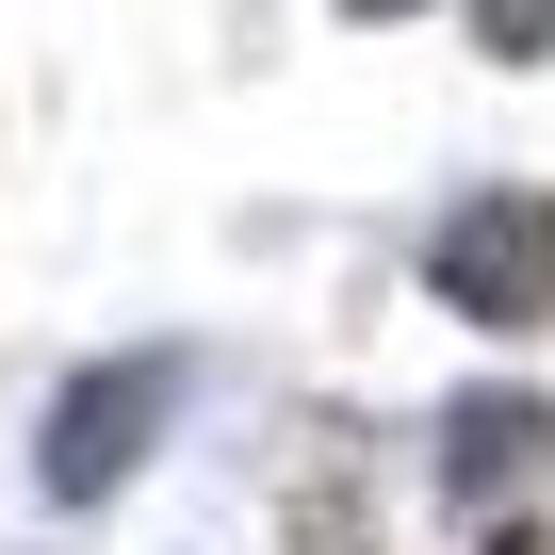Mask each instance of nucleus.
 Here are the masks:
<instances>
[{"instance_id": "f257e3e1", "label": "nucleus", "mask_w": 555, "mask_h": 555, "mask_svg": "<svg viewBox=\"0 0 555 555\" xmlns=\"http://www.w3.org/2000/svg\"><path fill=\"white\" fill-rule=\"evenodd\" d=\"M425 278L474 327H555V196H457L441 245H425Z\"/></svg>"}, {"instance_id": "f03ea898", "label": "nucleus", "mask_w": 555, "mask_h": 555, "mask_svg": "<svg viewBox=\"0 0 555 555\" xmlns=\"http://www.w3.org/2000/svg\"><path fill=\"white\" fill-rule=\"evenodd\" d=\"M164 409H180V360H99V376L50 409V490H66V506H99V490L147 457V425H164Z\"/></svg>"}, {"instance_id": "7ed1b4c3", "label": "nucleus", "mask_w": 555, "mask_h": 555, "mask_svg": "<svg viewBox=\"0 0 555 555\" xmlns=\"http://www.w3.org/2000/svg\"><path fill=\"white\" fill-rule=\"evenodd\" d=\"M441 490H457L474 522H506L522 490H555V409H539V392H457V409H441Z\"/></svg>"}, {"instance_id": "20e7f679", "label": "nucleus", "mask_w": 555, "mask_h": 555, "mask_svg": "<svg viewBox=\"0 0 555 555\" xmlns=\"http://www.w3.org/2000/svg\"><path fill=\"white\" fill-rule=\"evenodd\" d=\"M474 34L490 50H555V0H474Z\"/></svg>"}, {"instance_id": "39448f33", "label": "nucleus", "mask_w": 555, "mask_h": 555, "mask_svg": "<svg viewBox=\"0 0 555 555\" xmlns=\"http://www.w3.org/2000/svg\"><path fill=\"white\" fill-rule=\"evenodd\" d=\"M344 17H409V0H344Z\"/></svg>"}, {"instance_id": "423d86ee", "label": "nucleus", "mask_w": 555, "mask_h": 555, "mask_svg": "<svg viewBox=\"0 0 555 555\" xmlns=\"http://www.w3.org/2000/svg\"><path fill=\"white\" fill-rule=\"evenodd\" d=\"M506 555H555V539H506Z\"/></svg>"}]
</instances>
